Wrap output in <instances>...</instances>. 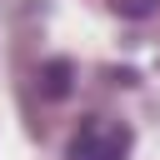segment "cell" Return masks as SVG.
Listing matches in <instances>:
<instances>
[{
  "mask_svg": "<svg viewBox=\"0 0 160 160\" xmlns=\"http://www.w3.org/2000/svg\"><path fill=\"white\" fill-rule=\"evenodd\" d=\"M125 155H130V130L105 115L85 120L70 140V160H125Z\"/></svg>",
  "mask_w": 160,
  "mask_h": 160,
  "instance_id": "6da1fadb",
  "label": "cell"
},
{
  "mask_svg": "<svg viewBox=\"0 0 160 160\" xmlns=\"http://www.w3.org/2000/svg\"><path fill=\"white\" fill-rule=\"evenodd\" d=\"M110 5H115L120 15H130V20H140V15H150L160 0H110Z\"/></svg>",
  "mask_w": 160,
  "mask_h": 160,
  "instance_id": "7a4b0ae2",
  "label": "cell"
}]
</instances>
